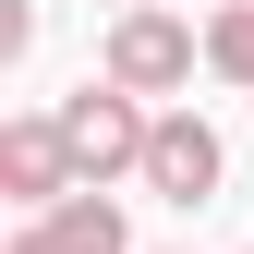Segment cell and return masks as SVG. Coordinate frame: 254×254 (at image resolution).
Masks as SVG:
<instances>
[{
    "instance_id": "obj_5",
    "label": "cell",
    "mask_w": 254,
    "mask_h": 254,
    "mask_svg": "<svg viewBox=\"0 0 254 254\" xmlns=\"http://www.w3.org/2000/svg\"><path fill=\"white\" fill-rule=\"evenodd\" d=\"M0 254H133V218H121V194H97V182H85V194H61L49 218H24Z\"/></svg>"
},
{
    "instance_id": "obj_8",
    "label": "cell",
    "mask_w": 254,
    "mask_h": 254,
    "mask_svg": "<svg viewBox=\"0 0 254 254\" xmlns=\"http://www.w3.org/2000/svg\"><path fill=\"white\" fill-rule=\"evenodd\" d=\"M242 254H254V242H242Z\"/></svg>"
},
{
    "instance_id": "obj_4",
    "label": "cell",
    "mask_w": 254,
    "mask_h": 254,
    "mask_svg": "<svg viewBox=\"0 0 254 254\" xmlns=\"http://www.w3.org/2000/svg\"><path fill=\"white\" fill-rule=\"evenodd\" d=\"M0 194H12L24 218H49L61 194H85V170H73V133H61V109H12V121H0Z\"/></svg>"
},
{
    "instance_id": "obj_3",
    "label": "cell",
    "mask_w": 254,
    "mask_h": 254,
    "mask_svg": "<svg viewBox=\"0 0 254 254\" xmlns=\"http://www.w3.org/2000/svg\"><path fill=\"white\" fill-rule=\"evenodd\" d=\"M218 182H230V145H218V121L170 97V109H157V133H145V194L194 218V206H218Z\"/></svg>"
},
{
    "instance_id": "obj_2",
    "label": "cell",
    "mask_w": 254,
    "mask_h": 254,
    "mask_svg": "<svg viewBox=\"0 0 254 254\" xmlns=\"http://www.w3.org/2000/svg\"><path fill=\"white\" fill-rule=\"evenodd\" d=\"M194 61H206V37L170 12V0L109 12V37H97V73H109V85H133L145 109H157V97H182V85H194Z\"/></svg>"
},
{
    "instance_id": "obj_6",
    "label": "cell",
    "mask_w": 254,
    "mask_h": 254,
    "mask_svg": "<svg viewBox=\"0 0 254 254\" xmlns=\"http://www.w3.org/2000/svg\"><path fill=\"white\" fill-rule=\"evenodd\" d=\"M206 73L218 85H254V0H218L206 12Z\"/></svg>"
},
{
    "instance_id": "obj_7",
    "label": "cell",
    "mask_w": 254,
    "mask_h": 254,
    "mask_svg": "<svg viewBox=\"0 0 254 254\" xmlns=\"http://www.w3.org/2000/svg\"><path fill=\"white\" fill-rule=\"evenodd\" d=\"M109 12H145V0H109Z\"/></svg>"
},
{
    "instance_id": "obj_1",
    "label": "cell",
    "mask_w": 254,
    "mask_h": 254,
    "mask_svg": "<svg viewBox=\"0 0 254 254\" xmlns=\"http://www.w3.org/2000/svg\"><path fill=\"white\" fill-rule=\"evenodd\" d=\"M49 109H61V133H73V170L97 182V194H109V182H145V133H157V109L133 97V85L85 73L73 97H49Z\"/></svg>"
}]
</instances>
